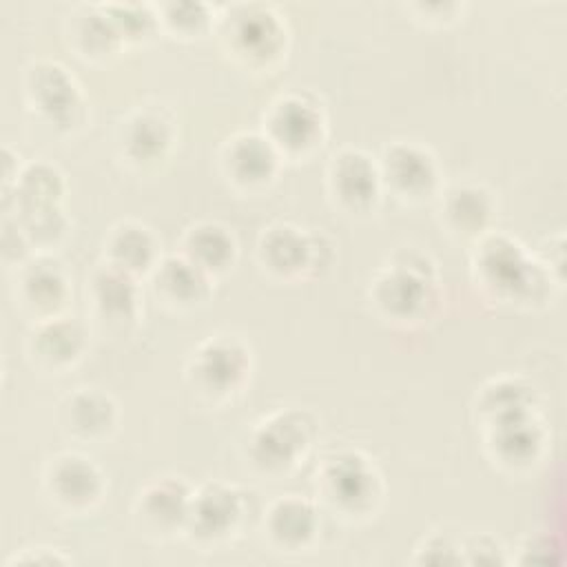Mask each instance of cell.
<instances>
[{"label": "cell", "instance_id": "9a60e30c", "mask_svg": "<svg viewBox=\"0 0 567 567\" xmlns=\"http://www.w3.org/2000/svg\"><path fill=\"white\" fill-rule=\"evenodd\" d=\"M16 306L35 321L62 315L71 297V286L60 261L40 255L27 259L16 270L13 281Z\"/></svg>", "mask_w": 567, "mask_h": 567}, {"label": "cell", "instance_id": "2e32d148", "mask_svg": "<svg viewBox=\"0 0 567 567\" xmlns=\"http://www.w3.org/2000/svg\"><path fill=\"white\" fill-rule=\"evenodd\" d=\"M279 159L281 155L266 135L255 131L230 135L219 151V168L228 184L248 193L261 190L275 179Z\"/></svg>", "mask_w": 567, "mask_h": 567}, {"label": "cell", "instance_id": "d6a6232c", "mask_svg": "<svg viewBox=\"0 0 567 567\" xmlns=\"http://www.w3.org/2000/svg\"><path fill=\"white\" fill-rule=\"evenodd\" d=\"M414 563H432V565H447V563H463L461 543H452V538L443 534H432L421 543L416 549Z\"/></svg>", "mask_w": 567, "mask_h": 567}, {"label": "cell", "instance_id": "7402d4cb", "mask_svg": "<svg viewBox=\"0 0 567 567\" xmlns=\"http://www.w3.org/2000/svg\"><path fill=\"white\" fill-rule=\"evenodd\" d=\"M151 288L162 306L173 310H188L202 306L210 297L213 277H208L186 257L168 255L153 268Z\"/></svg>", "mask_w": 567, "mask_h": 567}, {"label": "cell", "instance_id": "6da1fadb", "mask_svg": "<svg viewBox=\"0 0 567 567\" xmlns=\"http://www.w3.org/2000/svg\"><path fill=\"white\" fill-rule=\"evenodd\" d=\"M472 277L487 299L523 308L547 301L554 284L551 272L538 259L501 233H485L476 239Z\"/></svg>", "mask_w": 567, "mask_h": 567}, {"label": "cell", "instance_id": "e0dca14e", "mask_svg": "<svg viewBox=\"0 0 567 567\" xmlns=\"http://www.w3.org/2000/svg\"><path fill=\"white\" fill-rule=\"evenodd\" d=\"M481 427L489 458L509 472L529 467L545 447V427L536 410L512 414Z\"/></svg>", "mask_w": 567, "mask_h": 567}, {"label": "cell", "instance_id": "277c9868", "mask_svg": "<svg viewBox=\"0 0 567 567\" xmlns=\"http://www.w3.org/2000/svg\"><path fill=\"white\" fill-rule=\"evenodd\" d=\"M315 487L319 501L343 520L374 516L383 498V481L377 465L359 450H339L321 458Z\"/></svg>", "mask_w": 567, "mask_h": 567}, {"label": "cell", "instance_id": "5bb4252c", "mask_svg": "<svg viewBox=\"0 0 567 567\" xmlns=\"http://www.w3.org/2000/svg\"><path fill=\"white\" fill-rule=\"evenodd\" d=\"M175 142V122L162 106H137L117 126V151L135 168L164 162Z\"/></svg>", "mask_w": 567, "mask_h": 567}, {"label": "cell", "instance_id": "4dcf8cb0", "mask_svg": "<svg viewBox=\"0 0 567 567\" xmlns=\"http://www.w3.org/2000/svg\"><path fill=\"white\" fill-rule=\"evenodd\" d=\"M155 9L159 29H166L175 38H197L215 24V11L206 2H164Z\"/></svg>", "mask_w": 567, "mask_h": 567}, {"label": "cell", "instance_id": "4fadbf2b", "mask_svg": "<svg viewBox=\"0 0 567 567\" xmlns=\"http://www.w3.org/2000/svg\"><path fill=\"white\" fill-rule=\"evenodd\" d=\"M326 184L332 202L346 213H368L381 195L379 164L359 148L332 153L326 168Z\"/></svg>", "mask_w": 567, "mask_h": 567}, {"label": "cell", "instance_id": "d4e9b609", "mask_svg": "<svg viewBox=\"0 0 567 567\" xmlns=\"http://www.w3.org/2000/svg\"><path fill=\"white\" fill-rule=\"evenodd\" d=\"M64 190V177L53 164L31 162L22 166L16 182L2 190V213L20 215L62 206Z\"/></svg>", "mask_w": 567, "mask_h": 567}, {"label": "cell", "instance_id": "8992f818", "mask_svg": "<svg viewBox=\"0 0 567 567\" xmlns=\"http://www.w3.org/2000/svg\"><path fill=\"white\" fill-rule=\"evenodd\" d=\"M250 374V350L239 337L215 334L202 341L188 359L186 381L206 401L237 394Z\"/></svg>", "mask_w": 567, "mask_h": 567}, {"label": "cell", "instance_id": "d6986e66", "mask_svg": "<svg viewBox=\"0 0 567 567\" xmlns=\"http://www.w3.org/2000/svg\"><path fill=\"white\" fill-rule=\"evenodd\" d=\"M86 348V330L73 317H51L35 321L27 334V359L42 372H62L71 368Z\"/></svg>", "mask_w": 567, "mask_h": 567}, {"label": "cell", "instance_id": "44dd1931", "mask_svg": "<svg viewBox=\"0 0 567 567\" xmlns=\"http://www.w3.org/2000/svg\"><path fill=\"white\" fill-rule=\"evenodd\" d=\"M58 423L62 432L78 441H102L117 423V408L106 392L95 388H78L58 405Z\"/></svg>", "mask_w": 567, "mask_h": 567}, {"label": "cell", "instance_id": "30bf717a", "mask_svg": "<svg viewBox=\"0 0 567 567\" xmlns=\"http://www.w3.org/2000/svg\"><path fill=\"white\" fill-rule=\"evenodd\" d=\"M244 516V494L233 485L208 481L193 489L184 534L199 547H215L241 529Z\"/></svg>", "mask_w": 567, "mask_h": 567}, {"label": "cell", "instance_id": "3957f363", "mask_svg": "<svg viewBox=\"0 0 567 567\" xmlns=\"http://www.w3.org/2000/svg\"><path fill=\"white\" fill-rule=\"evenodd\" d=\"M224 51L250 71H268L288 47L286 20L264 2H233L215 16Z\"/></svg>", "mask_w": 567, "mask_h": 567}, {"label": "cell", "instance_id": "83f0119b", "mask_svg": "<svg viewBox=\"0 0 567 567\" xmlns=\"http://www.w3.org/2000/svg\"><path fill=\"white\" fill-rule=\"evenodd\" d=\"M179 255L204 270L208 277H217L235 264L237 244L233 233L221 224L199 221L184 230Z\"/></svg>", "mask_w": 567, "mask_h": 567}, {"label": "cell", "instance_id": "52a82bcc", "mask_svg": "<svg viewBox=\"0 0 567 567\" xmlns=\"http://www.w3.org/2000/svg\"><path fill=\"white\" fill-rule=\"evenodd\" d=\"M261 133L281 159H303L323 144L326 115L312 97L286 93L266 109Z\"/></svg>", "mask_w": 567, "mask_h": 567}, {"label": "cell", "instance_id": "cb8c5ba5", "mask_svg": "<svg viewBox=\"0 0 567 567\" xmlns=\"http://www.w3.org/2000/svg\"><path fill=\"white\" fill-rule=\"evenodd\" d=\"M64 33L69 47L91 62H102L113 58L124 40L117 33L113 20L106 16L102 4H78L69 11L64 22Z\"/></svg>", "mask_w": 567, "mask_h": 567}, {"label": "cell", "instance_id": "7c38bea8", "mask_svg": "<svg viewBox=\"0 0 567 567\" xmlns=\"http://www.w3.org/2000/svg\"><path fill=\"white\" fill-rule=\"evenodd\" d=\"M42 487L58 509L66 514H84L100 503L104 494V476L91 458L75 452H62L47 461Z\"/></svg>", "mask_w": 567, "mask_h": 567}, {"label": "cell", "instance_id": "8d00e7d4", "mask_svg": "<svg viewBox=\"0 0 567 567\" xmlns=\"http://www.w3.org/2000/svg\"><path fill=\"white\" fill-rule=\"evenodd\" d=\"M20 157L4 144L2 146V190L4 188H9L13 182H16V177H18V173H20V162H18Z\"/></svg>", "mask_w": 567, "mask_h": 567}, {"label": "cell", "instance_id": "ba28073f", "mask_svg": "<svg viewBox=\"0 0 567 567\" xmlns=\"http://www.w3.org/2000/svg\"><path fill=\"white\" fill-rule=\"evenodd\" d=\"M27 106L47 124L71 131L84 120V97L75 78L55 60H33L22 75Z\"/></svg>", "mask_w": 567, "mask_h": 567}, {"label": "cell", "instance_id": "d590c367", "mask_svg": "<svg viewBox=\"0 0 567 567\" xmlns=\"http://www.w3.org/2000/svg\"><path fill=\"white\" fill-rule=\"evenodd\" d=\"M16 563H27V565H64L66 558L60 556L58 551H53L51 547H33V549H27V554H20V556H13L7 560V567L16 565Z\"/></svg>", "mask_w": 567, "mask_h": 567}, {"label": "cell", "instance_id": "9c48e42d", "mask_svg": "<svg viewBox=\"0 0 567 567\" xmlns=\"http://www.w3.org/2000/svg\"><path fill=\"white\" fill-rule=\"evenodd\" d=\"M330 244L292 224H272L257 241L259 266L277 279H299L315 275L328 264Z\"/></svg>", "mask_w": 567, "mask_h": 567}, {"label": "cell", "instance_id": "7a4b0ae2", "mask_svg": "<svg viewBox=\"0 0 567 567\" xmlns=\"http://www.w3.org/2000/svg\"><path fill=\"white\" fill-rule=\"evenodd\" d=\"M439 301L434 264L425 252L401 248L370 281V303L390 323L412 326L427 319Z\"/></svg>", "mask_w": 567, "mask_h": 567}, {"label": "cell", "instance_id": "603a6c76", "mask_svg": "<svg viewBox=\"0 0 567 567\" xmlns=\"http://www.w3.org/2000/svg\"><path fill=\"white\" fill-rule=\"evenodd\" d=\"M317 532V507L297 494L272 501L264 514V534L268 543L281 551L306 549L315 540Z\"/></svg>", "mask_w": 567, "mask_h": 567}, {"label": "cell", "instance_id": "5b68a950", "mask_svg": "<svg viewBox=\"0 0 567 567\" xmlns=\"http://www.w3.org/2000/svg\"><path fill=\"white\" fill-rule=\"evenodd\" d=\"M315 436L317 425L306 410L284 408L255 423L246 441V456L261 474L281 476L306 461Z\"/></svg>", "mask_w": 567, "mask_h": 567}, {"label": "cell", "instance_id": "f546056e", "mask_svg": "<svg viewBox=\"0 0 567 567\" xmlns=\"http://www.w3.org/2000/svg\"><path fill=\"white\" fill-rule=\"evenodd\" d=\"M2 215H9V213H2ZM9 217L18 224V228L27 237L29 246L38 248V250L58 246L69 233V219H66L62 206L9 215Z\"/></svg>", "mask_w": 567, "mask_h": 567}, {"label": "cell", "instance_id": "484cf974", "mask_svg": "<svg viewBox=\"0 0 567 567\" xmlns=\"http://www.w3.org/2000/svg\"><path fill=\"white\" fill-rule=\"evenodd\" d=\"M441 221L450 235L478 239L494 215L492 193L481 184H454L441 193Z\"/></svg>", "mask_w": 567, "mask_h": 567}, {"label": "cell", "instance_id": "e575fe53", "mask_svg": "<svg viewBox=\"0 0 567 567\" xmlns=\"http://www.w3.org/2000/svg\"><path fill=\"white\" fill-rule=\"evenodd\" d=\"M461 549H465L467 556H463V563H503L501 558V545L487 536V534H474L461 543Z\"/></svg>", "mask_w": 567, "mask_h": 567}, {"label": "cell", "instance_id": "1f68e13d", "mask_svg": "<svg viewBox=\"0 0 567 567\" xmlns=\"http://www.w3.org/2000/svg\"><path fill=\"white\" fill-rule=\"evenodd\" d=\"M106 16L113 20L117 33L126 42L148 40L159 29L157 9L142 2H106L102 4Z\"/></svg>", "mask_w": 567, "mask_h": 567}, {"label": "cell", "instance_id": "8fae6325", "mask_svg": "<svg viewBox=\"0 0 567 567\" xmlns=\"http://www.w3.org/2000/svg\"><path fill=\"white\" fill-rule=\"evenodd\" d=\"M377 164L381 186L405 204H421L439 190V164L416 142L388 144Z\"/></svg>", "mask_w": 567, "mask_h": 567}, {"label": "cell", "instance_id": "836d02e7", "mask_svg": "<svg viewBox=\"0 0 567 567\" xmlns=\"http://www.w3.org/2000/svg\"><path fill=\"white\" fill-rule=\"evenodd\" d=\"M31 246L18 224L9 217L2 215V259L7 266H22L29 259Z\"/></svg>", "mask_w": 567, "mask_h": 567}, {"label": "cell", "instance_id": "f1b7e54d", "mask_svg": "<svg viewBox=\"0 0 567 567\" xmlns=\"http://www.w3.org/2000/svg\"><path fill=\"white\" fill-rule=\"evenodd\" d=\"M476 419L481 425L516 412L536 410V396L529 385L512 377L487 381L476 394Z\"/></svg>", "mask_w": 567, "mask_h": 567}, {"label": "cell", "instance_id": "4316f807", "mask_svg": "<svg viewBox=\"0 0 567 567\" xmlns=\"http://www.w3.org/2000/svg\"><path fill=\"white\" fill-rule=\"evenodd\" d=\"M104 261L135 277L153 272L157 266V239L137 221H117L104 237Z\"/></svg>", "mask_w": 567, "mask_h": 567}, {"label": "cell", "instance_id": "ffe728a7", "mask_svg": "<svg viewBox=\"0 0 567 567\" xmlns=\"http://www.w3.org/2000/svg\"><path fill=\"white\" fill-rule=\"evenodd\" d=\"M135 279V275L120 270L106 261L91 272L86 292L93 315L100 323L113 330H122L137 319L140 292Z\"/></svg>", "mask_w": 567, "mask_h": 567}, {"label": "cell", "instance_id": "ac0fdd59", "mask_svg": "<svg viewBox=\"0 0 567 567\" xmlns=\"http://www.w3.org/2000/svg\"><path fill=\"white\" fill-rule=\"evenodd\" d=\"M193 489L175 476H162L144 485L135 498L133 516L137 527L153 538L184 534Z\"/></svg>", "mask_w": 567, "mask_h": 567}]
</instances>
